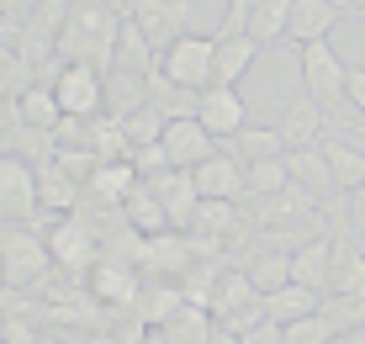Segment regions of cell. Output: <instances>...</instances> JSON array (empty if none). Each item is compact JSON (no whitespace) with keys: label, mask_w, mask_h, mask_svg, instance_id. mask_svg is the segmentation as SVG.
Listing matches in <instances>:
<instances>
[{"label":"cell","mask_w":365,"mask_h":344,"mask_svg":"<svg viewBox=\"0 0 365 344\" xmlns=\"http://www.w3.org/2000/svg\"><path fill=\"white\" fill-rule=\"evenodd\" d=\"M212 59H217V37H201V32H185L180 43H170L159 54V74L185 96H201L212 91Z\"/></svg>","instance_id":"obj_1"},{"label":"cell","mask_w":365,"mask_h":344,"mask_svg":"<svg viewBox=\"0 0 365 344\" xmlns=\"http://www.w3.org/2000/svg\"><path fill=\"white\" fill-rule=\"evenodd\" d=\"M0 260H6V286H37L43 270L53 265V254L32 223H6L0 228Z\"/></svg>","instance_id":"obj_2"},{"label":"cell","mask_w":365,"mask_h":344,"mask_svg":"<svg viewBox=\"0 0 365 344\" xmlns=\"http://www.w3.org/2000/svg\"><path fill=\"white\" fill-rule=\"evenodd\" d=\"M48 85L58 96V111L74 122H96L106 111V74L91 69V64H58V74Z\"/></svg>","instance_id":"obj_3"},{"label":"cell","mask_w":365,"mask_h":344,"mask_svg":"<svg viewBox=\"0 0 365 344\" xmlns=\"http://www.w3.org/2000/svg\"><path fill=\"white\" fill-rule=\"evenodd\" d=\"M43 201H37V164L21 154L0 148V218L6 223H37Z\"/></svg>","instance_id":"obj_4"},{"label":"cell","mask_w":365,"mask_h":344,"mask_svg":"<svg viewBox=\"0 0 365 344\" xmlns=\"http://www.w3.org/2000/svg\"><path fill=\"white\" fill-rule=\"evenodd\" d=\"M297 69H302V96H312L323 111L344 96L349 64L334 54V43H307V48H302V59H297Z\"/></svg>","instance_id":"obj_5"},{"label":"cell","mask_w":365,"mask_h":344,"mask_svg":"<svg viewBox=\"0 0 365 344\" xmlns=\"http://www.w3.org/2000/svg\"><path fill=\"white\" fill-rule=\"evenodd\" d=\"M48 254H53V265H64V270H96V265H101L96 223L80 218V212H69V218L48 233Z\"/></svg>","instance_id":"obj_6"},{"label":"cell","mask_w":365,"mask_h":344,"mask_svg":"<svg viewBox=\"0 0 365 344\" xmlns=\"http://www.w3.org/2000/svg\"><path fill=\"white\" fill-rule=\"evenodd\" d=\"M128 16L143 27V37H148L154 54H165L170 43H180V37L191 32V27H185V21H191V6H185V0H133Z\"/></svg>","instance_id":"obj_7"},{"label":"cell","mask_w":365,"mask_h":344,"mask_svg":"<svg viewBox=\"0 0 365 344\" xmlns=\"http://www.w3.org/2000/svg\"><path fill=\"white\" fill-rule=\"evenodd\" d=\"M196 122L207 127L217 143L238 138V133L249 127V101H244V91H222V85L201 91V96H196Z\"/></svg>","instance_id":"obj_8"},{"label":"cell","mask_w":365,"mask_h":344,"mask_svg":"<svg viewBox=\"0 0 365 344\" xmlns=\"http://www.w3.org/2000/svg\"><path fill=\"white\" fill-rule=\"evenodd\" d=\"M275 133H281L286 154H297V148H318L323 133H329V111H323L312 96H297V101H286V106H281Z\"/></svg>","instance_id":"obj_9"},{"label":"cell","mask_w":365,"mask_h":344,"mask_svg":"<svg viewBox=\"0 0 365 344\" xmlns=\"http://www.w3.org/2000/svg\"><path fill=\"white\" fill-rule=\"evenodd\" d=\"M165 154H170V170H196V164H207L212 154H217V138L207 133L196 117H175L165 122Z\"/></svg>","instance_id":"obj_10"},{"label":"cell","mask_w":365,"mask_h":344,"mask_svg":"<svg viewBox=\"0 0 365 344\" xmlns=\"http://www.w3.org/2000/svg\"><path fill=\"white\" fill-rule=\"evenodd\" d=\"M148 191L159 196V207H165V218L175 233H185V228L196 223V207H201V191L191 181V170H165V175H154V181H143Z\"/></svg>","instance_id":"obj_11"},{"label":"cell","mask_w":365,"mask_h":344,"mask_svg":"<svg viewBox=\"0 0 365 344\" xmlns=\"http://www.w3.org/2000/svg\"><path fill=\"white\" fill-rule=\"evenodd\" d=\"M91 297L106 302V308H138L143 281H138V270L128 260H106V254H101V265L91 270Z\"/></svg>","instance_id":"obj_12"},{"label":"cell","mask_w":365,"mask_h":344,"mask_svg":"<svg viewBox=\"0 0 365 344\" xmlns=\"http://www.w3.org/2000/svg\"><path fill=\"white\" fill-rule=\"evenodd\" d=\"M344 16H349V11H339L334 0H292V27H286V37H292L297 48L329 43L334 27H339Z\"/></svg>","instance_id":"obj_13"},{"label":"cell","mask_w":365,"mask_h":344,"mask_svg":"<svg viewBox=\"0 0 365 344\" xmlns=\"http://www.w3.org/2000/svg\"><path fill=\"white\" fill-rule=\"evenodd\" d=\"M138 186H143V175L133 170V159H106V164H96V175L85 181V196L101 201V207H111V212H122Z\"/></svg>","instance_id":"obj_14"},{"label":"cell","mask_w":365,"mask_h":344,"mask_svg":"<svg viewBox=\"0 0 365 344\" xmlns=\"http://www.w3.org/2000/svg\"><path fill=\"white\" fill-rule=\"evenodd\" d=\"M292 281L297 286H312L329 297V281H334V238H302L292 249Z\"/></svg>","instance_id":"obj_15"},{"label":"cell","mask_w":365,"mask_h":344,"mask_svg":"<svg viewBox=\"0 0 365 344\" xmlns=\"http://www.w3.org/2000/svg\"><path fill=\"white\" fill-rule=\"evenodd\" d=\"M191 181L201 191V201H238L244 196V164L233 154H212L207 164H196Z\"/></svg>","instance_id":"obj_16"},{"label":"cell","mask_w":365,"mask_h":344,"mask_svg":"<svg viewBox=\"0 0 365 344\" xmlns=\"http://www.w3.org/2000/svg\"><path fill=\"white\" fill-rule=\"evenodd\" d=\"M259 207V218L249 223V228H297V223H307L312 218V207H318V196H307L297 181L281 191V196H270V201H255Z\"/></svg>","instance_id":"obj_17"},{"label":"cell","mask_w":365,"mask_h":344,"mask_svg":"<svg viewBox=\"0 0 365 344\" xmlns=\"http://www.w3.org/2000/svg\"><path fill=\"white\" fill-rule=\"evenodd\" d=\"M259 59V43L255 37H222L217 43V59H212V85H222V91H238V80H244L249 69H255Z\"/></svg>","instance_id":"obj_18"},{"label":"cell","mask_w":365,"mask_h":344,"mask_svg":"<svg viewBox=\"0 0 365 344\" xmlns=\"http://www.w3.org/2000/svg\"><path fill=\"white\" fill-rule=\"evenodd\" d=\"M255 302H259L255 281H249V275L233 265V270H222V275H217V286H212V302H207V313L217 318V323H228V318H238L244 308H255Z\"/></svg>","instance_id":"obj_19"},{"label":"cell","mask_w":365,"mask_h":344,"mask_svg":"<svg viewBox=\"0 0 365 344\" xmlns=\"http://www.w3.org/2000/svg\"><path fill=\"white\" fill-rule=\"evenodd\" d=\"M286 164H292V181L307 191V196H318V201H334L339 196L334 170H329V154H323V148H297V154H286Z\"/></svg>","instance_id":"obj_20"},{"label":"cell","mask_w":365,"mask_h":344,"mask_svg":"<svg viewBox=\"0 0 365 344\" xmlns=\"http://www.w3.org/2000/svg\"><path fill=\"white\" fill-rule=\"evenodd\" d=\"M323 308V291H312V286H297V281H286L281 291H270L265 297V318L270 323H297V318H312Z\"/></svg>","instance_id":"obj_21"},{"label":"cell","mask_w":365,"mask_h":344,"mask_svg":"<svg viewBox=\"0 0 365 344\" xmlns=\"http://www.w3.org/2000/svg\"><path fill=\"white\" fill-rule=\"evenodd\" d=\"M80 196H85V186L74 175H64L58 164L37 170V201H43V212H80Z\"/></svg>","instance_id":"obj_22"},{"label":"cell","mask_w":365,"mask_h":344,"mask_svg":"<svg viewBox=\"0 0 365 344\" xmlns=\"http://www.w3.org/2000/svg\"><path fill=\"white\" fill-rule=\"evenodd\" d=\"M16 122H21V127H37V133H53V127L64 122L53 85H27V91L16 96Z\"/></svg>","instance_id":"obj_23"},{"label":"cell","mask_w":365,"mask_h":344,"mask_svg":"<svg viewBox=\"0 0 365 344\" xmlns=\"http://www.w3.org/2000/svg\"><path fill=\"white\" fill-rule=\"evenodd\" d=\"M318 148L329 154L334 186L344 191V196H349V191H360V186H365V154H360V148H349L344 138H334V133H323V143H318Z\"/></svg>","instance_id":"obj_24"},{"label":"cell","mask_w":365,"mask_h":344,"mask_svg":"<svg viewBox=\"0 0 365 344\" xmlns=\"http://www.w3.org/2000/svg\"><path fill=\"white\" fill-rule=\"evenodd\" d=\"M106 101H111V117H133V111H143L148 106V74L111 69L106 74Z\"/></svg>","instance_id":"obj_25"},{"label":"cell","mask_w":365,"mask_h":344,"mask_svg":"<svg viewBox=\"0 0 365 344\" xmlns=\"http://www.w3.org/2000/svg\"><path fill=\"white\" fill-rule=\"evenodd\" d=\"M122 223L133 228V233H143V238H159V233H175L170 218H165V207H159V196L148 186H138L133 196H128V207H122Z\"/></svg>","instance_id":"obj_26"},{"label":"cell","mask_w":365,"mask_h":344,"mask_svg":"<svg viewBox=\"0 0 365 344\" xmlns=\"http://www.w3.org/2000/svg\"><path fill=\"white\" fill-rule=\"evenodd\" d=\"M238 270L255 281L259 297H270V291H281L286 281H292V254H281V249H259V254H249Z\"/></svg>","instance_id":"obj_27"},{"label":"cell","mask_w":365,"mask_h":344,"mask_svg":"<svg viewBox=\"0 0 365 344\" xmlns=\"http://www.w3.org/2000/svg\"><path fill=\"white\" fill-rule=\"evenodd\" d=\"M292 186V164L286 159H259V164H244V196L249 201H270Z\"/></svg>","instance_id":"obj_28"},{"label":"cell","mask_w":365,"mask_h":344,"mask_svg":"<svg viewBox=\"0 0 365 344\" xmlns=\"http://www.w3.org/2000/svg\"><path fill=\"white\" fill-rule=\"evenodd\" d=\"M286 27H292V0H259L255 11H249V37H255L259 48H270V43H281Z\"/></svg>","instance_id":"obj_29"},{"label":"cell","mask_w":365,"mask_h":344,"mask_svg":"<svg viewBox=\"0 0 365 344\" xmlns=\"http://www.w3.org/2000/svg\"><path fill=\"white\" fill-rule=\"evenodd\" d=\"M185 308V286L180 281H165V286H148L143 297H138V318H143L148 328H165L175 313Z\"/></svg>","instance_id":"obj_30"},{"label":"cell","mask_w":365,"mask_h":344,"mask_svg":"<svg viewBox=\"0 0 365 344\" xmlns=\"http://www.w3.org/2000/svg\"><path fill=\"white\" fill-rule=\"evenodd\" d=\"M318 313L334 323V334H360V328H365V297H344V291H329Z\"/></svg>","instance_id":"obj_31"},{"label":"cell","mask_w":365,"mask_h":344,"mask_svg":"<svg viewBox=\"0 0 365 344\" xmlns=\"http://www.w3.org/2000/svg\"><path fill=\"white\" fill-rule=\"evenodd\" d=\"M228 143H233L249 164H259V159H286V143H281V133H275V127H244V133L228 138Z\"/></svg>","instance_id":"obj_32"},{"label":"cell","mask_w":365,"mask_h":344,"mask_svg":"<svg viewBox=\"0 0 365 344\" xmlns=\"http://www.w3.org/2000/svg\"><path fill=\"white\" fill-rule=\"evenodd\" d=\"M191 228H201L207 238H217V244H222V238H233L244 223H238L233 201H201V207H196V223H191Z\"/></svg>","instance_id":"obj_33"},{"label":"cell","mask_w":365,"mask_h":344,"mask_svg":"<svg viewBox=\"0 0 365 344\" xmlns=\"http://www.w3.org/2000/svg\"><path fill=\"white\" fill-rule=\"evenodd\" d=\"M165 111L159 106H143V111H133V117H122V127H128V143L133 148H148V143H159L165 138Z\"/></svg>","instance_id":"obj_34"},{"label":"cell","mask_w":365,"mask_h":344,"mask_svg":"<svg viewBox=\"0 0 365 344\" xmlns=\"http://www.w3.org/2000/svg\"><path fill=\"white\" fill-rule=\"evenodd\" d=\"M281 344H334V323H329L323 313L297 318V323H286V328H281Z\"/></svg>","instance_id":"obj_35"},{"label":"cell","mask_w":365,"mask_h":344,"mask_svg":"<svg viewBox=\"0 0 365 344\" xmlns=\"http://www.w3.org/2000/svg\"><path fill=\"white\" fill-rule=\"evenodd\" d=\"M344 101L365 117V64H349V74H344Z\"/></svg>","instance_id":"obj_36"},{"label":"cell","mask_w":365,"mask_h":344,"mask_svg":"<svg viewBox=\"0 0 365 344\" xmlns=\"http://www.w3.org/2000/svg\"><path fill=\"white\" fill-rule=\"evenodd\" d=\"M0 334H6V344H37V328L27 318H0Z\"/></svg>","instance_id":"obj_37"},{"label":"cell","mask_w":365,"mask_h":344,"mask_svg":"<svg viewBox=\"0 0 365 344\" xmlns=\"http://www.w3.org/2000/svg\"><path fill=\"white\" fill-rule=\"evenodd\" d=\"M244 344H281V323H270V318H259L255 328H244V334H238Z\"/></svg>","instance_id":"obj_38"},{"label":"cell","mask_w":365,"mask_h":344,"mask_svg":"<svg viewBox=\"0 0 365 344\" xmlns=\"http://www.w3.org/2000/svg\"><path fill=\"white\" fill-rule=\"evenodd\" d=\"M349 228H355V233H365V186L349 191Z\"/></svg>","instance_id":"obj_39"},{"label":"cell","mask_w":365,"mask_h":344,"mask_svg":"<svg viewBox=\"0 0 365 344\" xmlns=\"http://www.w3.org/2000/svg\"><path fill=\"white\" fill-rule=\"evenodd\" d=\"M143 344H170V339H165V328H148V339H143Z\"/></svg>","instance_id":"obj_40"},{"label":"cell","mask_w":365,"mask_h":344,"mask_svg":"<svg viewBox=\"0 0 365 344\" xmlns=\"http://www.w3.org/2000/svg\"><path fill=\"white\" fill-rule=\"evenodd\" d=\"M365 334H334V344H360Z\"/></svg>","instance_id":"obj_41"},{"label":"cell","mask_w":365,"mask_h":344,"mask_svg":"<svg viewBox=\"0 0 365 344\" xmlns=\"http://www.w3.org/2000/svg\"><path fill=\"white\" fill-rule=\"evenodd\" d=\"M11 122V106H6V96H0V127H6Z\"/></svg>","instance_id":"obj_42"},{"label":"cell","mask_w":365,"mask_h":344,"mask_svg":"<svg viewBox=\"0 0 365 344\" xmlns=\"http://www.w3.org/2000/svg\"><path fill=\"white\" fill-rule=\"evenodd\" d=\"M0 286H6V260H0Z\"/></svg>","instance_id":"obj_43"},{"label":"cell","mask_w":365,"mask_h":344,"mask_svg":"<svg viewBox=\"0 0 365 344\" xmlns=\"http://www.w3.org/2000/svg\"><path fill=\"white\" fill-rule=\"evenodd\" d=\"M334 6H339V11H349V0H334Z\"/></svg>","instance_id":"obj_44"},{"label":"cell","mask_w":365,"mask_h":344,"mask_svg":"<svg viewBox=\"0 0 365 344\" xmlns=\"http://www.w3.org/2000/svg\"><path fill=\"white\" fill-rule=\"evenodd\" d=\"M37 344H64V339H37Z\"/></svg>","instance_id":"obj_45"},{"label":"cell","mask_w":365,"mask_h":344,"mask_svg":"<svg viewBox=\"0 0 365 344\" xmlns=\"http://www.w3.org/2000/svg\"><path fill=\"white\" fill-rule=\"evenodd\" d=\"M0 344H6V334H0Z\"/></svg>","instance_id":"obj_46"},{"label":"cell","mask_w":365,"mask_h":344,"mask_svg":"<svg viewBox=\"0 0 365 344\" xmlns=\"http://www.w3.org/2000/svg\"><path fill=\"white\" fill-rule=\"evenodd\" d=\"M360 334H365V328H360Z\"/></svg>","instance_id":"obj_47"},{"label":"cell","mask_w":365,"mask_h":344,"mask_svg":"<svg viewBox=\"0 0 365 344\" xmlns=\"http://www.w3.org/2000/svg\"><path fill=\"white\" fill-rule=\"evenodd\" d=\"M360 344H365V339H360Z\"/></svg>","instance_id":"obj_48"}]
</instances>
